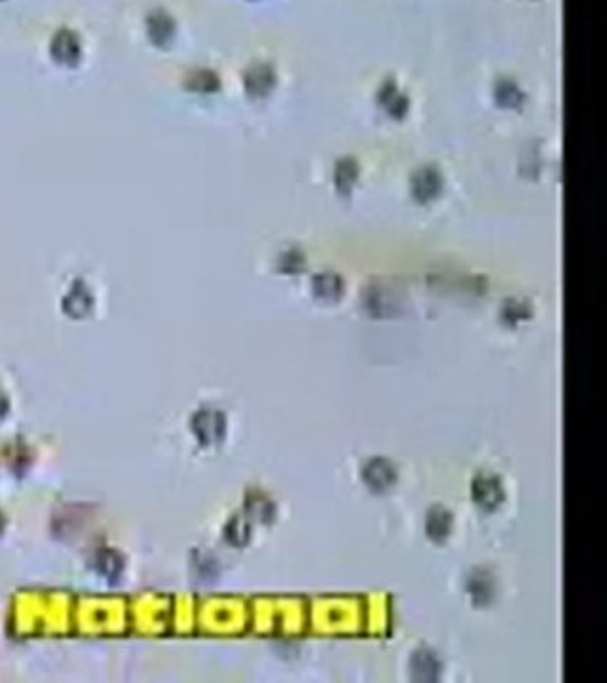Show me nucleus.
<instances>
[{
  "instance_id": "nucleus-1",
  "label": "nucleus",
  "mask_w": 607,
  "mask_h": 683,
  "mask_svg": "<svg viewBox=\"0 0 607 683\" xmlns=\"http://www.w3.org/2000/svg\"><path fill=\"white\" fill-rule=\"evenodd\" d=\"M51 55L58 59V63H78V59L82 58V40L71 29H63L51 40Z\"/></svg>"
}]
</instances>
